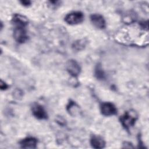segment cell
Returning <instances> with one entry per match:
<instances>
[{"label":"cell","mask_w":149,"mask_h":149,"mask_svg":"<svg viewBox=\"0 0 149 149\" xmlns=\"http://www.w3.org/2000/svg\"><path fill=\"white\" fill-rule=\"evenodd\" d=\"M21 2L22 4H23V5H25V6H27L30 4V2L27 1H22Z\"/></svg>","instance_id":"cell-14"},{"label":"cell","mask_w":149,"mask_h":149,"mask_svg":"<svg viewBox=\"0 0 149 149\" xmlns=\"http://www.w3.org/2000/svg\"><path fill=\"white\" fill-rule=\"evenodd\" d=\"M0 87H1V90H5L8 88V85L4 83L3 81H1V84H0Z\"/></svg>","instance_id":"cell-13"},{"label":"cell","mask_w":149,"mask_h":149,"mask_svg":"<svg viewBox=\"0 0 149 149\" xmlns=\"http://www.w3.org/2000/svg\"><path fill=\"white\" fill-rule=\"evenodd\" d=\"M84 19L83 14L80 12H73L68 14L65 20L69 24H77L81 23Z\"/></svg>","instance_id":"cell-3"},{"label":"cell","mask_w":149,"mask_h":149,"mask_svg":"<svg viewBox=\"0 0 149 149\" xmlns=\"http://www.w3.org/2000/svg\"><path fill=\"white\" fill-rule=\"evenodd\" d=\"M25 27L26 26L23 25H15L13 30V37L18 42H24L28 38Z\"/></svg>","instance_id":"cell-1"},{"label":"cell","mask_w":149,"mask_h":149,"mask_svg":"<svg viewBox=\"0 0 149 149\" xmlns=\"http://www.w3.org/2000/svg\"><path fill=\"white\" fill-rule=\"evenodd\" d=\"M37 141L34 137H27L23 139L20 142L22 148H36Z\"/></svg>","instance_id":"cell-8"},{"label":"cell","mask_w":149,"mask_h":149,"mask_svg":"<svg viewBox=\"0 0 149 149\" xmlns=\"http://www.w3.org/2000/svg\"><path fill=\"white\" fill-rule=\"evenodd\" d=\"M137 119V115L135 112L129 111L126 112L120 118V122L122 125L126 128L129 129L133 126Z\"/></svg>","instance_id":"cell-2"},{"label":"cell","mask_w":149,"mask_h":149,"mask_svg":"<svg viewBox=\"0 0 149 149\" xmlns=\"http://www.w3.org/2000/svg\"><path fill=\"white\" fill-rule=\"evenodd\" d=\"M90 143L93 147L95 148H102L105 146V141L104 140L97 136H93L90 140Z\"/></svg>","instance_id":"cell-9"},{"label":"cell","mask_w":149,"mask_h":149,"mask_svg":"<svg viewBox=\"0 0 149 149\" xmlns=\"http://www.w3.org/2000/svg\"><path fill=\"white\" fill-rule=\"evenodd\" d=\"M68 111L70 112V113L72 112H74H74H78V107L76 105L74 102H70L69 106H68Z\"/></svg>","instance_id":"cell-10"},{"label":"cell","mask_w":149,"mask_h":149,"mask_svg":"<svg viewBox=\"0 0 149 149\" xmlns=\"http://www.w3.org/2000/svg\"><path fill=\"white\" fill-rule=\"evenodd\" d=\"M33 113L35 117L39 119H44L47 118V114L44 108L40 105H35L32 109Z\"/></svg>","instance_id":"cell-7"},{"label":"cell","mask_w":149,"mask_h":149,"mask_svg":"<svg viewBox=\"0 0 149 149\" xmlns=\"http://www.w3.org/2000/svg\"><path fill=\"white\" fill-rule=\"evenodd\" d=\"M66 69L72 76H77L80 71V68L78 63L74 60H69L66 63Z\"/></svg>","instance_id":"cell-5"},{"label":"cell","mask_w":149,"mask_h":149,"mask_svg":"<svg viewBox=\"0 0 149 149\" xmlns=\"http://www.w3.org/2000/svg\"><path fill=\"white\" fill-rule=\"evenodd\" d=\"M91 22L94 26L98 29H104L105 27V21L104 17L99 14H93L90 17Z\"/></svg>","instance_id":"cell-6"},{"label":"cell","mask_w":149,"mask_h":149,"mask_svg":"<svg viewBox=\"0 0 149 149\" xmlns=\"http://www.w3.org/2000/svg\"><path fill=\"white\" fill-rule=\"evenodd\" d=\"M74 48L77 49H80L81 47H83L84 46V42H81L80 41H79V42H76L74 44Z\"/></svg>","instance_id":"cell-12"},{"label":"cell","mask_w":149,"mask_h":149,"mask_svg":"<svg viewBox=\"0 0 149 149\" xmlns=\"http://www.w3.org/2000/svg\"><path fill=\"white\" fill-rule=\"evenodd\" d=\"M101 111L105 116L113 115L116 113L115 106L111 102H104L101 106Z\"/></svg>","instance_id":"cell-4"},{"label":"cell","mask_w":149,"mask_h":149,"mask_svg":"<svg viewBox=\"0 0 149 149\" xmlns=\"http://www.w3.org/2000/svg\"><path fill=\"white\" fill-rule=\"evenodd\" d=\"M95 75L98 79H103L104 76V72L100 66H98L95 70Z\"/></svg>","instance_id":"cell-11"}]
</instances>
